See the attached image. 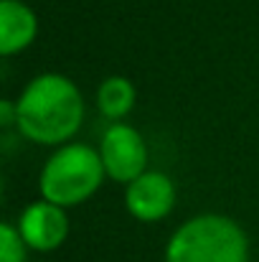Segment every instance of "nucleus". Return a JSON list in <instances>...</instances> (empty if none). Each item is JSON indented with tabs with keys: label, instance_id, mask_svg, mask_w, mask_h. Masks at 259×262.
<instances>
[{
	"label": "nucleus",
	"instance_id": "9",
	"mask_svg": "<svg viewBox=\"0 0 259 262\" xmlns=\"http://www.w3.org/2000/svg\"><path fill=\"white\" fill-rule=\"evenodd\" d=\"M28 245L23 242L18 227L3 222L0 224V262H26Z\"/></svg>",
	"mask_w": 259,
	"mask_h": 262
},
{
	"label": "nucleus",
	"instance_id": "2",
	"mask_svg": "<svg viewBox=\"0 0 259 262\" xmlns=\"http://www.w3.org/2000/svg\"><path fill=\"white\" fill-rule=\"evenodd\" d=\"M166 262H249V239L234 219L198 214L173 232Z\"/></svg>",
	"mask_w": 259,
	"mask_h": 262
},
{
	"label": "nucleus",
	"instance_id": "4",
	"mask_svg": "<svg viewBox=\"0 0 259 262\" xmlns=\"http://www.w3.org/2000/svg\"><path fill=\"white\" fill-rule=\"evenodd\" d=\"M104 171L117 183H132L148 171V145L140 130L125 122H114L104 130L99 143Z\"/></svg>",
	"mask_w": 259,
	"mask_h": 262
},
{
	"label": "nucleus",
	"instance_id": "1",
	"mask_svg": "<svg viewBox=\"0 0 259 262\" xmlns=\"http://www.w3.org/2000/svg\"><path fill=\"white\" fill-rule=\"evenodd\" d=\"M84 97L64 74L33 77L15 99L18 133L38 145H66L82 127Z\"/></svg>",
	"mask_w": 259,
	"mask_h": 262
},
{
	"label": "nucleus",
	"instance_id": "5",
	"mask_svg": "<svg viewBox=\"0 0 259 262\" xmlns=\"http://www.w3.org/2000/svg\"><path fill=\"white\" fill-rule=\"evenodd\" d=\"M18 232L28 250L36 252H54L69 237V216L64 206H56L46 199L28 204L18 219Z\"/></svg>",
	"mask_w": 259,
	"mask_h": 262
},
{
	"label": "nucleus",
	"instance_id": "10",
	"mask_svg": "<svg viewBox=\"0 0 259 262\" xmlns=\"http://www.w3.org/2000/svg\"><path fill=\"white\" fill-rule=\"evenodd\" d=\"M0 122H3V127L15 125V102H8V99L0 102Z\"/></svg>",
	"mask_w": 259,
	"mask_h": 262
},
{
	"label": "nucleus",
	"instance_id": "3",
	"mask_svg": "<svg viewBox=\"0 0 259 262\" xmlns=\"http://www.w3.org/2000/svg\"><path fill=\"white\" fill-rule=\"evenodd\" d=\"M104 176L107 171L99 150L84 143H66L41 168L38 191L41 199L69 209L91 199L99 191Z\"/></svg>",
	"mask_w": 259,
	"mask_h": 262
},
{
	"label": "nucleus",
	"instance_id": "7",
	"mask_svg": "<svg viewBox=\"0 0 259 262\" xmlns=\"http://www.w3.org/2000/svg\"><path fill=\"white\" fill-rule=\"evenodd\" d=\"M38 36V18L23 0H0V54L26 51Z\"/></svg>",
	"mask_w": 259,
	"mask_h": 262
},
{
	"label": "nucleus",
	"instance_id": "6",
	"mask_svg": "<svg viewBox=\"0 0 259 262\" xmlns=\"http://www.w3.org/2000/svg\"><path fill=\"white\" fill-rule=\"evenodd\" d=\"M125 206L137 222H160L175 206V183L163 171H145L127 183Z\"/></svg>",
	"mask_w": 259,
	"mask_h": 262
},
{
	"label": "nucleus",
	"instance_id": "8",
	"mask_svg": "<svg viewBox=\"0 0 259 262\" xmlns=\"http://www.w3.org/2000/svg\"><path fill=\"white\" fill-rule=\"evenodd\" d=\"M135 99H137V92L127 77H107L97 89V107L112 122H120L122 117H127L135 107Z\"/></svg>",
	"mask_w": 259,
	"mask_h": 262
}]
</instances>
